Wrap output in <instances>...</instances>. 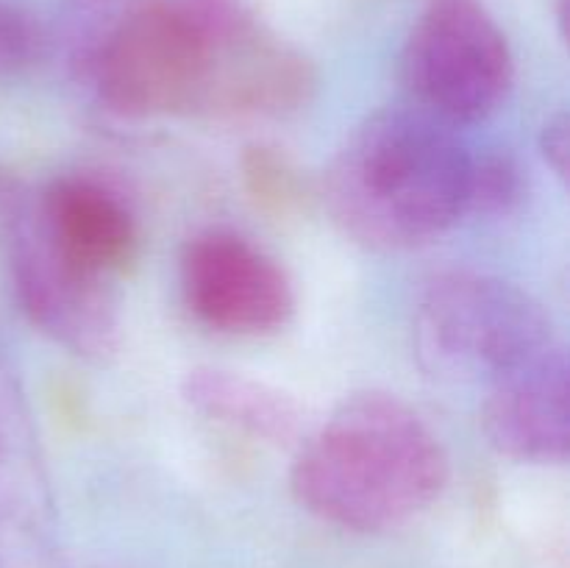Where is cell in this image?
Listing matches in <instances>:
<instances>
[{"instance_id": "obj_11", "label": "cell", "mask_w": 570, "mask_h": 568, "mask_svg": "<svg viewBox=\"0 0 570 568\" xmlns=\"http://www.w3.org/2000/svg\"><path fill=\"white\" fill-rule=\"evenodd\" d=\"M243 182L256 206L289 215L304 204V182L287 156L273 145H250L243 156Z\"/></svg>"}, {"instance_id": "obj_1", "label": "cell", "mask_w": 570, "mask_h": 568, "mask_svg": "<svg viewBox=\"0 0 570 568\" xmlns=\"http://www.w3.org/2000/svg\"><path fill=\"white\" fill-rule=\"evenodd\" d=\"M473 154L417 106L373 111L345 137L323 178L332 221L376 251L429 245L468 215Z\"/></svg>"}, {"instance_id": "obj_10", "label": "cell", "mask_w": 570, "mask_h": 568, "mask_svg": "<svg viewBox=\"0 0 570 568\" xmlns=\"http://www.w3.org/2000/svg\"><path fill=\"white\" fill-rule=\"evenodd\" d=\"M181 395L209 421L271 445H289L304 427V407L293 393L228 368H193L181 382Z\"/></svg>"}, {"instance_id": "obj_3", "label": "cell", "mask_w": 570, "mask_h": 568, "mask_svg": "<svg viewBox=\"0 0 570 568\" xmlns=\"http://www.w3.org/2000/svg\"><path fill=\"white\" fill-rule=\"evenodd\" d=\"M415 354L443 382L495 384L557 351L543 306L507 278L443 271L415 306Z\"/></svg>"}, {"instance_id": "obj_14", "label": "cell", "mask_w": 570, "mask_h": 568, "mask_svg": "<svg viewBox=\"0 0 570 568\" xmlns=\"http://www.w3.org/2000/svg\"><path fill=\"white\" fill-rule=\"evenodd\" d=\"M540 148H543L546 161L551 165V170L560 178H568V154H570V128H568V115L551 117L543 126V137H540Z\"/></svg>"}, {"instance_id": "obj_12", "label": "cell", "mask_w": 570, "mask_h": 568, "mask_svg": "<svg viewBox=\"0 0 570 568\" xmlns=\"http://www.w3.org/2000/svg\"><path fill=\"white\" fill-rule=\"evenodd\" d=\"M50 48V31L28 6L0 0V78L31 70Z\"/></svg>"}, {"instance_id": "obj_2", "label": "cell", "mask_w": 570, "mask_h": 568, "mask_svg": "<svg viewBox=\"0 0 570 568\" xmlns=\"http://www.w3.org/2000/svg\"><path fill=\"white\" fill-rule=\"evenodd\" d=\"M449 482L438 434L393 393L340 401L298 449L289 484L304 510L351 532H387L421 516Z\"/></svg>"}, {"instance_id": "obj_13", "label": "cell", "mask_w": 570, "mask_h": 568, "mask_svg": "<svg viewBox=\"0 0 570 568\" xmlns=\"http://www.w3.org/2000/svg\"><path fill=\"white\" fill-rule=\"evenodd\" d=\"M523 198V178L507 154L473 156L468 215H510Z\"/></svg>"}, {"instance_id": "obj_5", "label": "cell", "mask_w": 570, "mask_h": 568, "mask_svg": "<svg viewBox=\"0 0 570 568\" xmlns=\"http://www.w3.org/2000/svg\"><path fill=\"white\" fill-rule=\"evenodd\" d=\"M515 76L507 33L476 0H434L401 48V81L417 109L449 126L479 123L507 100Z\"/></svg>"}, {"instance_id": "obj_8", "label": "cell", "mask_w": 570, "mask_h": 568, "mask_svg": "<svg viewBox=\"0 0 570 568\" xmlns=\"http://www.w3.org/2000/svg\"><path fill=\"white\" fill-rule=\"evenodd\" d=\"M490 445L521 462H566L570 449L568 360L562 349L490 384L482 410Z\"/></svg>"}, {"instance_id": "obj_4", "label": "cell", "mask_w": 570, "mask_h": 568, "mask_svg": "<svg viewBox=\"0 0 570 568\" xmlns=\"http://www.w3.org/2000/svg\"><path fill=\"white\" fill-rule=\"evenodd\" d=\"M0 234L11 284L28 321L83 360H106L120 340V317L104 276L59 248L39 215L37 195L0 178Z\"/></svg>"}, {"instance_id": "obj_6", "label": "cell", "mask_w": 570, "mask_h": 568, "mask_svg": "<svg viewBox=\"0 0 570 568\" xmlns=\"http://www.w3.org/2000/svg\"><path fill=\"white\" fill-rule=\"evenodd\" d=\"M184 298L198 321L226 334H271L295 310L276 259L234 232H204L181 256Z\"/></svg>"}, {"instance_id": "obj_9", "label": "cell", "mask_w": 570, "mask_h": 568, "mask_svg": "<svg viewBox=\"0 0 570 568\" xmlns=\"http://www.w3.org/2000/svg\"><path fill=\"white\" fill-rule=\"evenodd\" d=\"M50 237L95 276L122 271L137 254V223L117 193L95 178L70 176L37 195Z\"/></svg>"}, {"instance_id": "obj_7", "label": "cell", "mask_w": 570, "mask_h": 568, "mask_svg": "<svg viewBox=\"0 0 570 568\" xmlns=\"http://www.w3.org/2000/svg\"><path fill=\"white\" fill-rule=\"evenodd\" d=\"M0 568H65L56 510L17 379L0 360Z\"/></svg>"}]
</instances>
